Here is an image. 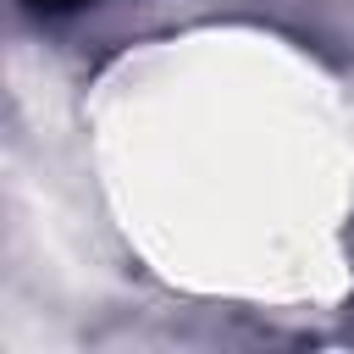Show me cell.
I'll use <instances>...</instances> for the list:
<instances>
[{
    "instance_id": "1",
    "label": "cell",
    "mask_w": 354,
    "mask_h": 354,
    "mask_svg": "<svg viewBox=\"0 0 354 354\" xmlns=\"http://www.w3.org/2000/svg\"><path fill=\"white\" fill-rule=\"evenodd\" d=\"M28 6H33V11H72L77 0H28Z\"/></svg>"
}]
</instances>
